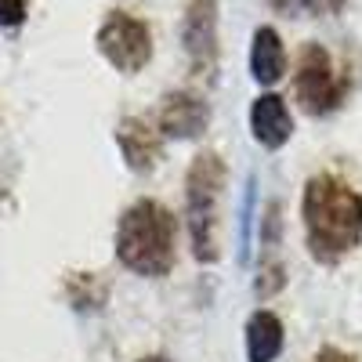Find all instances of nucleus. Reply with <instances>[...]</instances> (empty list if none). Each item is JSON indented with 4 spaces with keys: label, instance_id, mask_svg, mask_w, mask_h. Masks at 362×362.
I'll return each mask as SVG.
<instances>
[{
    "label": "nucleus",
    "instance_id": "f257e3e1",
    "mask_svg": "<svg viewBox=\"0 0 362 362\" xmlns=\"http://www.w3.org/2000/svg\"><path fill=\"white\" fill-rule=\"evenodd\" d=\"M308 250L322 264H337L362 239V196L334 174H315L305 189Z\"/></svg>",
    "mask_w": 362,
    "mask_h": 362
},
{
    "label": "nucleus",
    "instance_id": "f03ea898",
    "mask_svg": "<svg viewBox=\"0 0 362 362\" xmlns=\"http://www.w3.org/2000/svg\"><path fill=\"white\" fill-rule=\"evenodd\" d=\"M177 221L156 199H138L116 228V257L138 276H167L174 264Z\"/></svg>",
    "mask_w": 362,
    "mask_h": 362
},
{
    "label": "nucleus",
    "instance_id": "7ed1b4c3",
    "mask_svg": "<svg viewBox=\"0 0 362 362\" xmlns=\"http://www.w3.org/2000/svg\"><path fill=\"white\" fill-rule=\"evenodd\" d=\"M225 192V163L214 153H199L185 177V218L196 261H218V214Z\"/></svg>",
    "mask_w": 362,
    "mask_h": 362
},
{
    "label": "nucleus",
    "instance_id": "20e7f679",
    "mask_svg": "<svg viewBox=\"0 0 362 362\" xmlns=\"http://www.w3.org/2000/svg\"><path fill=\"white\" fill-rule=\"evenodd\" d=\"M293 95L300 102V109L312 116H326L329 109H337L344 87L337 83L334 73V58L326 54V47L308 44L297 58V76H293Z\"/></svg>",
    "mask_w": 362,
    "mask_h": 362
},
{
    "label": "nucleus",
    "instance_id": "39448f33",
    "mask_svg": "<svg viewBox=\"0 0 362 362\" xmlns=\"http://www.w3.org/2000/svg\"><path fill=\"white\" fill-rule=\"evenodd\" d=\"M98 51L119 73H138L153 58V37L141 18L131 15H109V22L98 29Z\"/></svg>",
    "mask_w": 362,
    "mask_h": 362
},
{
    "label": "nucleus",
    "instance_id": "423d86ee",
    "mask_svg": "<svg viewBox=\"0 0 362 362\" xmlns=\"http://www.w3.org/2000/svg\"><path fill=\"white\" fill-rule=\"evenodd\" d=\"M189 62L196 73H214L218 66V0H192L181 25Z\"/></svg>",
    "mask_w": 362,
    "mask_h": 362
},
{
    "label": "nucleus",
    "instance_id": "0eeeda50",
    "mask_svg": "<svg viewBox=\"0 0 362 362\" xmlns=\"http://www.w3.org/2000/svg\"><path fill=\"white\" fill-rule=\"evenodd\" d=\"M210 109L196 90H170L160 105V131L170 138H199L206 131Z\"/></svg>",
    "mask_w": 362,
    "mask_h": 362
},
{
    "label": "nucleus",
    "instance_id": "6e6552de",
    "mask_svg": "<svg viewBox=\"0 0 362 362\" xmlns=\"http://www.w3.org/2000/svg\"><path fill=\"white\" fill-rule=\"evenodd\" d=\"M250 127H254V138L264 145V148H279L290 141L293 134V119H290V109L279 95H261L250 109Z\"/></svg>",
    "mask_w": 362,
    "mask_h": 362
},
{
    "label": "nucleus",
    "instance_id": "1a4fd4ad",
    "mask_svg": "<svg viewBox=\"0 0 362 362\" xmlns=\"http://www.w3.org/2000/svg\"><path fill=\"white\" fill-rule=\"evenodd\" d=\"M119 153H124L131 170H153L160 163V131H153L145 119H124L116 131Z\"/></svg>",
    "mask_w": 362,
    "mask_h": 362
},
{
    "label": "nucleus",
    "instance_id": "9d476101",
    "mask_svg": "<svg viewBox=\"0 0 362 362\" xmlns=\"http://www.w3.org/2000/svg\"><path fill=\"white\" fill-rule=\"evenodd\" d=\"M250 69H254V80H261V83H276V80H283V73H286V51H283V40H279L276 29L261 25L257 33H254Z\"/></svg>",
    "mask_w": 362,
    "mask_h": 362
},
{
    "label": "nucleus",
    "instance_id": "9b49d317",
    "mask_svg": "<svg viewBox=\"0 0 362 362\" xmlns=\"http://www.w3.org/2000/svg\"><path fill=\"white\" fill-rule=\"evenodd\" d=\"M283 351V322L272 312H254L247 322V355L250 362H276Z\"/></svg>",
    "mask_w": 362,
    "mask_h": 362
},
{
    "label": "nucleus",
    "instance_id": "f8f14e48",
    "mask_svg": "<svg viewBox=\"0 0 362 362\" xmlns=\"http://www.w3.org/2000/svg\"><path fill=\"white\" fill-rule=\"evenodd\" d=\"M279 11H312V15H319V11H326V8H341V0H272Z\"/></svg>",
    "mask_w": 362,
    "mask_h": 362
},
{
    "label": "nucleus",
    "instance_id": "ddd939ff",
    "mask_svg": "<svg viewBox=\"0 0 362 362\" xmlns=\"http://www.w3.org/2000/svg\"><path fill=\"white\" fill-rule=\"evenodd\" d=\"M25 18V0H0V25H18Z\"/></svg>",
    "mask_w": 362,
    "mask_h": 362
},
{
    "label": "nucleus",
    "instance_id": "4468645a",
    "mask_svg": "<svg viewBox=\"0 0 362 362\" xmlns=\"http://www.w3.org/2000/svg\"><path fill=\"white\" fill-rule=\"evenodd\" d=\"M315 362H355V358L344 355V351H337V348H322V351L315 355Z\"/></svg>",
    "mask_w": 362,
    "mask_h": 362
},
{
    "label": "nucleus",
    "instance_id": "2eb2a0df",
    "mask_svg": "<svg viewBox=\"0 0 362 362\" xmlns=\"http://www.w3.org/2000/svg\"><path fill=\"white\" fill-rule=\"evenodd\" d=\"M138 362H170L167 355H145V358H138Z\"/></svg>",
    "mask_w": 362,
    "mask_h": 362
}]
</instances>
